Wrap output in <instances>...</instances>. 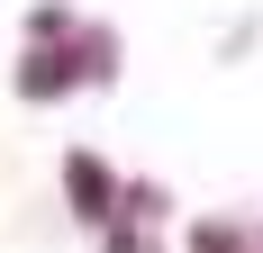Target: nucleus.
<instances>
[{
  "instance_id": "obj_1",
  "label": "nucleus",
  "mask_w": 263,
  "mask_h": 253,
  "mask_svg": "<svg viewBox=\"0 0 263 253\" xmlns=\"http://www.w3.org/2000/svg\"><path fill=\"white\" fill-rule=\"evenodd\" d=\"M64 181H73V199H82V217H91V226L118 208V190H109V172L91 163V154H73V163H64Z\"/></svg>"
},
{
  "instance_id": "obj_2",
  "label": "nucleus",
  "mask_w": 263,
  "mask_h": 253,
  "mask_svg": "<svg viewBox=\"0 0 263 253\" xmlns=\"http://www.w3.org/2000/svg\"><path fill=\"white\" fill-rule=\"evenodd\" d=\"M200 253H236V235H218V226H209V235H200Z\"/></svg>"
}]
</instances>
